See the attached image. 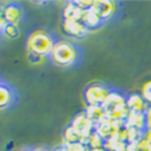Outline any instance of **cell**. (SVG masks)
I'll use <instances>...</instances> for the list:
<instances>
[{"label": "cell", "instance_id": "1", "mask_svg": "<svg viewBox=\"0 0 151 151\" xmlns=\"http://www.w3.org/2000/svg\"><path fill=\"white\" fill-rule=\"evenodd\" d=\"M53 62L59 67H70L78 58V51L73 44L69 41H58L55 44L51 52Z\"/></svg>", "mask_w": 151, "mask_h": 151}, {"label": "cell", "instance_id": "2", "mask_svg": "<svg viewBox=\"0 0 151 151\" xmlns=\"http://www.w3.org/2000/svg\"><path fill=\"white\" fill-rule=\"evenodd\" d=\"M53 46H55V44H53L52 37L44 30L34 32L28 39L29 51L36 52L44 57L51 55Z\"/></svg>", "mask_w": 151, "mask_h": 151}, {"label": "cell", "instance_id": "3", "mask_svg": "<svg viewBox=\"0 0 151 151\" xmlns=\"http://www.w3.org/2000/svg\"><path fill=\"white\" fill-rule=\"evenodd\" d=\"M110 91L102 83H92L85 91V100L87 105L103 106L106 98L109 97Z\"/></svg>", "mask_w": 151, "mask_h": 151}, {"label": "cell", "instance_id": "4", "mask_svg": "<svg viewBox=\"0 0 151 151\" xmlns=\"http://www.w3.org/2000/svg\"><path fill=\"white\" fill-rule=\"evenodd\" d=\"M71 127L76 131L81 138H82V142L86 139V138H88L92 133H93V129H94V124L93 122L87 117L86 112L82 111L80 114H78L73 119V122H71Z\"/></svg>", "mask_w": 151, "mask_h": 151}, {"label": "cell", "instance_id": "5", "mask_svg": "<svg viewBox=\"0 0 151 151\" xmlns=\"http://www.w3.org/2000/svg\"><path fill=\"white\" fill-rule=\"evenodd\" d=\"M63 30H64L69 36L74 37H82L87 34V28L83 22L81 21H74V19H64L63 21Z\"/></svg>", "mask_w": 151, "mask_h": 151}, {"label": "cell", "instance_id": "6", "mask_svg": "<svg viewBox=\"0 0 151 151\" xmlns=\"http://www.w3.org/2000/svg\"><path fill=\"white\" fill-rule=\"evenodd\" d=\"M92 9L97 12V15L104 21V19L110 18L115 14L116 4L114 1H111V0H99V1H94Z\"/></svg>", "mask_w": 151, "mask_h": 151}, {"label": "cell", "instance_id": "7", "mask_svg": "<svg viewBox=\"0 0 151 151\" xmlns=\"http://www.w3.org/2000/svg\"><path fill=\"white\" fill-rule=\"evenodd\" d=\"M126 105L133 112H146L149 109V104L143 99L140 94H131L128 98H126Z\"/></svg>", "mask_w": 151, "mask_h": 151}, {"label": "cell", "instance_id": "8", "mask_svg": "<svg viewBox=\"0 0 151 151\" xmlns=\"http://www.w3.org/2000/svg\"><path fill=\"white\" fill-rule=\"evenodd\" d=\"M3 17L6 23L11 24H17L21 21L22 17V11L16 4H9L4 6V12H3Z\"/></svg>", "mask_w": 151, "mask_h": 151}, {"label": "cell", "instance_id": "9", "mask_svg": "<svg viewBox=\"0 0 151 151\" xmlns=\"http://www.w3.org/2000/svg\"><path fill=\"white\" fill-rule=\"evenodd\" d=\"M85 15V10H82L81 7H79L75 1H69L64 10H63V16L64 19H74V21H81L82 22V17Z\"/></svg>", "mask_w": 151, "mask_h": 151}, {"label": "cell", "instance_id": "10", "mask_svg": "<svg viewBox=\"0 0 151 151\" xmlns=\"http://www.w3.org/2000/svg\"><path fill=\"white\" fill-rule=\"evenodd\" d=\"M123 104H126V98L122 94H120L117 92H110L109 97L105 100V103L103 104V109L105 111V114H108L111 110H114Z\"/></svg>", "mask_w": 151, "mask_h": 151}, {"label": "cell", "instance_id": "11", "mask_svg": "<svg viewBox=\"0 0 151 151\" xmlns=\"http://www.w3.org/2000/svg\"><path fill=\"white\" fill-rule=\"evenodd\" d=\"M94 132H97L104 140H108L109 138H111L116 133L114 127H112L111 120H109V119H104L103 121H100L99 123H97L94 126Z\"/></svg>", "mask_w": 151, "mask_h": 151}, {"label": "cell", "instance_id": "12", "mask_svg": "<svg viewBox=\"0 0 151 151\" xmlns=\"http://www.w3.org/2000/svg\"><path fill=\"white\" fill-rule=\"evenodd\" d=\"M85 112H86L87 117H88V119L93 122V124H94V126H96L97 123H99L100 121H103L104 119H106V116H105V111H104L103 106L87 105V108H86Z\"/></svg>", "mask_w": 151, "mask_h": 151}, {"label": "cell", "instance_id": "13", "mask_svg": "<svg viewBox=\"0 0 151 151\" xmlns=\"http://www.w3.org/2000/svg\"><path fill=\"white\" fill-rule=\"evenodd\" d=\"M82 22H83L85 26L90 29V28H98V27H100V24L103 23V19L97 15V12L93 9H90V10L85 11V15L82 17Z\"/></svg>", "mask_w": 151, "mask_h": 151}, {"label": "cell", "instance_id": "14", "mask_svg": "<svg viewBox=\"0 0 151 151\" xmlns=\"http://www.w3.org/2000/svg\"><path fill=\"white\" fill-rule=\"evenodd\" d=\"M12 102V92L6 86H0V108H6Z\"/></svg>", "mask_w": 151, "mask_h": 151}, {"label": "cell", "instance_id": "15", "mask_svg": "<svg viewBox=\"0 0 151 151\" xmlns=\"http://www.w3.org/2000/svg\"><path fill=\"white\" fill-rule=\"evenodd\" d=\"M64 140H65V144H71V143L82 142V138H81V135L70 126V127H68V128L65 129V132H64Z\"/></svg>", "mask_w": 151, "mask_h": 151}, {"label": "cell", "instance_id": "16", "mask_svg": "<svg viewBox=\"0 0 151 151\" xmlns=\"http://www.w3.org/2000/svg\"><path fill=\"white\" fill-rule=\"evenodd\" d=\"M3 33L5 36L10 37V39H17L19 36V29L17 27V24H11V23H6L3 27Z\"/></svg>", "mask_w": 151, "mask_h": 151}, {"label": "cell", "instance_id": "17", "mask_svg": "<svg viewBox=\"0 0 151 151\" xmlns=\"http://www.w3.org/2000/svg\"><path fill=\"white\" fill-rule=\"evenodd\" d=\"M140 96L143 97V99L149 104V106H151V80L146 81L143 87H142V92Z\"/></svg>", "mask_w": 151, "mask_h": 151}, {"label": "cell", "instance_id": "18", "mask_svg": "<svg viewBox=\"0 0 151 151\" xmlns=\"http://www.w3.org/2000/svg\"><path fill=\"white\" fill-rule=\"evenodd\" d=\"M65 151H90L82 142L79 143H71V144H65L64 145Z\"/></svg>", "mask_w": 151, "mask_h": 151}, {"label": "cell", "instance_id": "19", "mask_svg": "<svg viewBox=\"0 0 151 151\" xmlns=\"http://www.w3.org/2000/svg\"><path fill=\"white\" fill-rule=\"evenodd\" d=\"M27 57L32 64H40V63L44 60V56L36 53V52H33V51H28Z\"/></svg>", "mask_w": 151, "mask_h": 151}, {"label": "cell", "instance_id": "20", "mask_svg": "<svg viewBox=\"0 0 151 151\" xmlns=\"http://www.w3.org/2000/svg\"><path fill=\"white\" fill-rule=\"evenodd\" d=\"M146 116V123H147V129H151V106H149V109L145 112Z\"/></svg>", "mask_w": 151, "mask_h": 151}, {"label": "cell", "instance_id": "21", "mask_svg": "<svg viewBox=\"0 0 151 151\" xmlns=\"http://www.w3.org/2000/svg\"><path fill=\"white\" fill-rule=\"evenodd\" d=\"M145 139L147 142V145H149V151H151V129H147L146 133H145Z\"/></svg>", "mask_w": 151, "mask_h": 151}, {"label": "cell", "instance_id": "22", "mask_svg": "<svg viewBox=\"0 0 151 151\" xmlns=\"http://www.w3.org/2000/svg\"><path fill=\"white\" fill-rule=\"evenodd\" d=\"M5 24H6V22H5L4 17H3L1 15H0V28H3V27L5 26Z\"/></svg>", "mask_w": 151, "mask_h": 151}, {"label": "cell", "instance_id": "23", "mask_svg": "<svg viewBox=\"0 0 151 151\" xmlns=\"http://www.w3.org/2000/svg\"><path fill=\"white\" fill-rule=\"evenodd\" d=\"M90 151H108L105 147H99V149H92V150H90Z\"/></svg>", "mask_w": 151, "mask_h": 151}, {"label": "cell", "instance_id": "24", "mask_svg": "<svg viewBox=\"0 0 151 151\" xmlns=\"http://www.w3.org/2000/svg\"><path fill=\"white\" fill-rule=\"evenodd\" d=\"M33 151H48L47 149H44V147H36V149H34Z\"/></svg>", "mask_w": 151, "mask_h": 151}, {"label": "cell", "instance_id": "25", "mask_svg": "<svg viewBox=\"0 0 151 151\" xmlns=\"http://www.w3.org/2000/svg\"><path fill=\"white\" fill-rule=\"evenodd\" d=\"M22 151H24V150H22Z\"/></svg>", "mask_w": 151, "mask_h": 151}, {"label": "cell", "instance_id": "26", "mask_svg": "<svg viewBox=\"0 0 151 151\" xmlns=\"http://www.w3.org/2000/svg\"><path fill=\"white\" fill-rule=\"evenodd\" d=\"M0 86H1V85H0Z\"/></svg>", "mask_w": 151, "mask_h": 151}]
</instances>
